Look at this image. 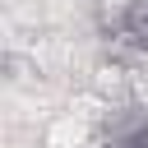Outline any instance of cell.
I'll list each match as a JSON object with an SVG mask.
<instances>
[{
	"mask_svg": "<svg viewBox=\"0 0 148 148\" xmlns=\"http://www.w3.org/2000/svg\"><path fill=\"white\" fill-rule=\"evenodd\" d=\"M102 148H148V111L143 106H116L102 120Z\"/></svg>",
	"mask_w": 148,
	"mask_h": 148,
	"instance_id": "1",
	"label": "cell"
},
{
	"mask_svg": "<svg viewBox=\"0 0 148 148\" xmlns=\"http://www.w3.org/2000/svg\"><path fill=\"white\" fill-rule=\"evenodd\" d=\"M116 37L148 56V0H125V9L116 14Z\"/></svg>",
	"mask_w": 148,
	"mask_h": 148,
	"instance_id": "2",
	"label": "cell"
}]
</instances>
